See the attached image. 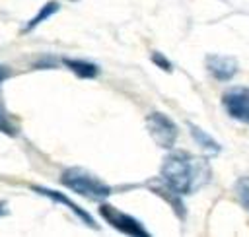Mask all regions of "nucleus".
<instances>
[{
    "label": "nucleus",
    "instance_id": "1",
    "mask_svg": "<svg viewBox=\"0 0 249 237\" xmlns=\"http://www.w3.org/2000/svg\"><path fill=\"white\" fill-rule=\"evenodd\" d=\"M160 177L179 194L187 196L202 188L210 177V165L206 159L196 157L185 150H169L161 161Z\"/></svg>",
    "mask_w": 249,
    "mask_h": 237
},
{
    "label": "nucleus",
    "instance_id": "2",
    "mask_svg": "<svg viewBox=\"0 0 249 237\" xmlns=\"http://www.w3.org/2000/svg\"><path fill=\"white\" fill-rule=\"evenodd\" d=\"M60 185H64L66 188H70L74 194H80L88 200H107L113 194V188L103 183L99 177H95L93 173H89L84 167H66L60 173Z\"/></svg>",
    "mask_w": 249,
    "mask_h": 237
},
{
    "label": "nucleus",
    "instance_id": "3",
    "mask_svg": "<svg viewBox=\"0 0 249 237\" xmlns=\"http://www.w3.org/2000/svg\"><path fill=\"white\" fill-rule=\"evenodd\" d=\"M99 216L103 218L105 223H109L113 229H117L119 233H124V235H132V237H150V231L144 227V223L140 220H136L134 216L103 202L99 204Z\"/></svg>",
    "mask_w": 249,
    "mask_h": 237
},
{
    "label": "nucleus",
    "instance_id": "4",
    "mask_svg": "<svg viewBox=\"0 0 249 237\" xmlns=\"http://www.w3.org/2000/svg\"><path fill=\"white\" fill-rule=\"evenodd\" d=\"M146 128L152 136V140L163 148V150H173L177 138H179V128L177 124L161 111H152L146 117Z\"/></svg>",
    "mask_w": 249,
    "mask_h": 237
},
{
    "label": "nucleus",
    "instance_id": "5",
    "mask_svg": "<svg viewBox=\"0 0 249 237\" xmlns=\"http://www.w3.org/2000/svg\"><path fill=\"white\" fill-rule=\"evenodd\" d=\"M222 105L226 113L249 126V87H231L222 95Z\"/></svg>",
    "mask_w": 249,
    "mask_h": 237
},
{
    "label": "nucleus",
    "instance_id": "6",
    "mask_svg": "<svg viewBox=\"0 0 249 237\" xmlns=\"http://www.w3.org/2000/svg\"><path fill=\"white\" fill-rule=\"evenodd\" d=\"M31 190H35L37 194H41V196H45V198H49V200H53V202L64 206V208H68V210H70L80 221H84L88 227L99 229V225H97V221L93 220V216H91L89 212H86L82 206H78L70 196L62 194L60 190H54V188H51V186H41V185H31Z\"/></svg>",
    "mask_w": 249,
    "mask_h": 237
},
{
    "label": "nucleus",
    "instance_id": "7",
    "mask_svg": "<svg viewBox=\"0 0 249 237\" xmlns=\"http://www.w3.org/2000/svg\"><path fill=\"white\" fill-rule=\"evenodd\" d=\"M204 64L208 74L218 82H230L239 70L237 60L233 56H224V54H208Z\"/></svg>",
    "mask_w": 249,
    "mask_h": 237
},
{
    "label": "nucleus",
    "instance_id": "8",
    "mask_svg": "<svg viewBox=\"0 0 249 237\" xmlns=\"http://www.w3.org/2000/svg\"><path fill=\"white\" fill-rule=\"evenodd\" d=\"M154 194H158L161 200H165L169 206H171V210L175 212V216L179 218V220H185V216H187V208H185V204H183V194H179L177 190H173L161 177L160 179H152V181H148V185H146Z\"/></svg>",
    "mask_w": 249,
    "mask_h": 237
},
{
    "label": "nucleus",
    "instance_id": "9",
    "mask_svg": "<svg viewBox=\"0 0 249 237\" xmlns=\"http://www.w3.org/2000/svg\"><path fill=\"white\" fill-rule=\"evenodd\" d=\"M62 66H66L74 76L82 78V80H93L99 76L101 68L99 64L91 62V60H84V58H62L60 60Z\"/></svg>",
    "mask_w": 249,
    "mask_h": 237
},
{
    "label": "nucleus",
    "instance_id": "10",
    "mask_svg": "<svg viewBox=\"0 0 249 237\" xmlns=\"http://www.w3.org/2000/svg\"><path fill=\"white\" fill-rule=\"evenodd\" d=\"M58 10H60V4H58L56 0H49V2H45V4L37 10V14H35L31 19H27V21H25V25L21 27V33H29V31L37 29L43 21H47L49 17H53Z\"/></svg>",
    "mask_w": 249,
    "mask_h": 237
},
{
    "label": "nucleus",
    "instance_id": "11",
    "mask_svg": "<svg viewBox=\"0 0 249 237\" xmlns=\"http://www.w3.org/2000/svg\"><path fill=\"white\" fill-rule=\"evenodd\" d=\"M189 132H191L193 140L196 142V146H198L200 150H204V152H208V153H212V155H218V153L222 152V146H220L208 132H204L200 126L189 122Z\"/></svg>",
    "mask_w": 249,
    "mask_h": 237
},
{
    "label": "nucleus",
    "instance_id": "12",
    "mask_svg": "<svg viewBox=\"0 0 249 237\" xmlns=\"http://www.w3.org/2000/svg\"><path fill=\"white\" fill-rule=\"evenodd\" d=\"M0 134H6L10 138H14V136L19 134V128H18L14 117L10 115V111L2 103H0Z\"/></svg>",
    "mask_w": 249,
    "mask_h": 237
},
{
    "label": "nucleus",
    "instance_id": "13",
    "mask_svg": "<svg viewBox=\"0 0 249 237\" xmlns=\"http://www.w3.org/2000/svg\"><path fill=\"white\" fill-rule=\"evenodd\" d=\"M235 194H237V200H239L241 208H245L249 212V177H239L237 179Z\"/></svg>",
    "mask_w": 249,
    "mask_h": 237
},
{
    "label": "nucleus",
    "instance_id": "14",
    "mask_svg": "<svg viewBox=\"0 0 249 237\" xmlns=\"http://www.w3.org/2000/svg\"><path fill=\"white\" fill-rule=\"evenodd\" d=\"M150 60H152L160 70H163V72H171V70H173L171 60H169L163 52H160V51H154V52H152V56H150Z\"/></svg>",
    "mask_w": 249,
    "mask_h": 237
},
{
    "label": "nucleus",
    "instance_id": "15",
    "mask_svg": "<svg viewBox=\"0 0 249 237\" xmlns=\"http://www.w3.org/2000/svg\"><path fill=\"white\" fill-rule=\"evenodd\" d=\"M56 62L53 60V56H43L39 62H35V68H54Z\"/></svg>",
    "mask_w": 249,
    "mask_h": 237
},
{
    "label": "nucleus",
    "instance_id": "16",
    "mask_svg": "<svg viewBox=\"0 0 249 237\" xmlns=\"http://www.w3.org/2000/svg\"><path fill=\"white\" fill-rule=\"evenodd\" d=\"M10 76H12V70H10L6 64H0V85H2Z\"/></svg>",
    "mask_w": 249,
    "mask_h": 237
},
{
    "label": "nucleus",
    "instance_id": "17",
    "mask_svg": "<svg viewBox=\"0 0 249 237\" xmlns=\"http://www.w3.org/2000/svg\"><path fill=\"white\" fill-rule=\"evenodd\" d=\"M8 214H10V210H8L6 202H4V200H0V218H4V216H8Z\"/></svg>",
    "mask_w": 249,
    "mask_h": 237
},
{
    "label": "nucleus",
    "instance_id": "18",
    "mask_svg": "<svg viewBox=\"0 0 249 237\" xmlns=\"http://www.w3.org/2000/svg\"><path fill=\"white\" fill-rule=\"evenodd\" d=\"M70 2H76V0H70Z\"/></svg>",
    "mask_w": 249,
    "mask_h": 237
}]
</instances>
